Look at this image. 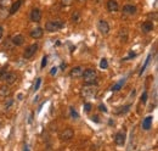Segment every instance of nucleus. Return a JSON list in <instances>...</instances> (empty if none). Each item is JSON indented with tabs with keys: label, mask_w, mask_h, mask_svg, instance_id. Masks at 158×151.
I'll return each instance as SVG.
<instances>
[{
	"label": "nucleus",
	"mask_w": 158,
	"mask_h": 151,
	"mask_svg": "<svg viewBox=\"0 0 158 151\" xmlns=\"http://www.w3.org/2000/svg\"><path fill=\"white\" fill-rule=\"evenodd\" d=\"M11 94V88L9 86V84H3L0 86V96L1 97H9Z\"/></svg>",
	"instance_id": "obj_18"
},
{
	"label": "nucleus",
	"mask_w": 158,
	"mask_h": 151,
	"mask_svg": "<svg viewBox=\"0 0 158 151\" xmlns=\"http://www.w3.org/2000/svg\"><path fill=\"white\" fill-rule=\"evenodd\" d=\"M153 28H154V26H153V23L151 21H146V22H143L141 24V29H142L143 33H150V32L153 31Z\"/></svg>",
	"instance_id": "obj_19"
},
{
	"label": "nucleus",
	"mask_w": 158,
	"mask_h": 151,
	"mask_svg": "<svg viewBox=\"0 0 158 151\" xmlns=\"http://www.w3.org/2000/svg\"><path fill=\"white\" fill-rule=\"evenodd\" d=\"M97 85L96 84H85L83 88H82V96L85 97V99H94L96 97L97 95Z\"/></svg>",
	"instance_id": "obj_1"
},
{
	"label": "nucleus",
	"mask_w": 158,
	"mask_h": 151,
	"mask_svg": "<svg viewBox=\"0 0 158 151\" xmlns=\"http://www.w3.org/2000/svg\"><path fill=\"white\" fill-rule=\"evenodd\" d=\"M97 29L100 31L101 34L106 35V34L110 33V29L111 28H110V24H108V22L106 20H100L99 23H97Z\"/></svg>",
	"instance_id": "obj_7"
},
{
	"label": "nucleus",
	"mask_w": 158,
	"mask_h": 151,
	"mask_svg": "<svg viewBox=\"0 0 158 151\" xmlns=\"http://www.w3.org/2000/svg\"><path fill=\"white\" fill-rule=\"evenodd\" d=\"M118 39L121 43H127L129 39V34H128V29L127 28H121L119 33H118Z\"/></svg>",
	"instance_id": "obj_16"
},
{
	"label": "nucleus",
	"mask_w": 158,
	"mask_h": 151,
	"mask_svg": "<svg viewBox=\"0 0 158 151\" xmlns=\"http://www.w3.org/2000/svg\"><path fill=\"white\" fill-rule=\"evenodd\" d=\"M99 110L102 111V112H107V107L105 106L103 104H100V105H99Z\"/></svg>",
	"instance_id": "obj_34"
},
{
	"label": "nucleus",
	"mask_w": 158,
	"mask_h": 151,
	"mask_svg": "<svg viewBox=\"0 0 158 151\" xmlns=\"http://www.w3.org/2000/svg\"><path fill=\"white\" fill-rule=\"evenodd\" d=\"M123 14L127 15V16H133L138 12V7L135 5H131V4H128V5H124L123 6Z\"/></svg>",
	"instance_id": "obj_10"
},
{
	"label": "nucleus",
	"mask_w": 158,
	"mask_h": 151,
	"mask_svg": "<svg viewBox=\"0 0 158 151\" xmlns=\"http://www.w3.org/2000/svg\"><path fill=\"white\" fill-rule=\"evenodd\" d=\"M146 101H147V92H143L142 95H141V103L146 104Z\"/></svg>",
	"instance_id": "obj_27"
},
{
	"label": "nucleus",
	"mask_w": 158,
	"mask_h": 151,
	"mask_svg": "<svg viewBox=\"0 0 158 151\" xmlns=\"http://www.w3.org/2000/svg\"><path fill=\"white\" fill-rule=\"evenodd\" d=\"M125 140H127V134L124 130H121V132H118L114 136V143L116 145L118 146H123L125 144Z\"/></svg>",
	"instance_id": "obj_8"
},
{
	"label": "nucleus",
	"mask_w": 158,
	"mask_h": 151,
	"mask_svg": "<svg viewBox=\"0 0 158 151\" xmlns=\"http://www.w3.org/2000/svg\"><path fill=\"white\" fill-rule=\"evenodd\" d=\"M10 40H11V43H12L14 46H21L24 43V37L22 34H16L14 37H11Z\"/></svg>",
	"instance_id": "obj_12"
},
{
	"label": "nucleus",
	"mask_w": 158,
	"mask_h": 151,
	"mask_svg": "<svg viewBox=\"0 0 158 151\" xmlns=\"http://www.w3.org/2000/svg\"><path fill=\"white\" fill-rule=\"evenodd\" d=\"M152 121H153V117H152V116L145 117V118L142 119V123H141L142 129H145V130L151 129V127H152Z\"/></svg>",
	"instance_id": "obj_15"
},
{
	"label": "nucleus",
	"mask_w": 158,
	"mask_h": 151,
	"mask_svg": "<svg viewBox=\"0 0 158 151\" xmlns=\"http://www.w3.org/2000/svg\"><path fill=\"white\" fill-rule=\"evenodd\" d=\"M73 1H74V0H61V4L63 6H71L73 4Z\"/></svg>",
	"instance_id": "obj_26"
},
{
	"label": "nucleus",
	"mask_w": 158,
	"mask_h": 151,
	"mask_svg": "<svg viewBox=\"0 0 158 151\" xmlns=\"http://www.w3.org/2000/svg\"><path fill=\"white\" fill-rule=\"evenodd\" d=\"M23 151H29V147L27 146V145H24V150Z\"/></svg>",
	"instance_id": "obj_38"
},
{
	"label": "nucleus",
	"mask_w": 158,
	"mask_h": 151,
	"mask_svg": "<svg viewBox=\"0 0 158 151\" xmlns=\"http://www.w3.org/2000/svg\"><path fill=\"white\" fill-rule=\"evenodd\" d=\"M82 77L85 84H96L97 83V72L93 68H88L83 72Z\"/></svg>",
	"instance_id": "obj_2"
},
{
	"label": "nucleus",
	"mask_w": 158,
	"mask_h": 151,
	"mask_svg": "<svg viewBox=\"0 0 158 151\" xmlns=\"http://www.w3.org/2000/svg\"><path fill=\"white\" fill-rule=\"evenodd\" d=\"M71 20H72L73 23H79V22H80V20H82L80 12H79V11H74L73 14H72V16H71Z\"/></svg>",
	"instance_id": "obj_20"
},
{
	"label": "nucleus",
	"mask_w": 158,
	"mask_h": 151,
	"mask_svg": "<svg viewBox=\"0 0 158 151\" xmlns=\"http://www.w3.org/2000/svg\"><path fill=\"white\" fill-rule=\"evenodd\" d=\"M44 34V29L40 28V27H37V28H33L29 33L31 38H33V39H39V38H42Z\"/></svg>",
	"instance_id": "obj_13"
},
{
	"label": "nucleus",
	"mask_w": 158,
	"mask_h": 151,
	"mask_svg": "<svg viewBox=\"0 0 158 151\" xmlns=\"http://www.w3.org/2000/svg\"><path fill=\"white\" fill-rule=\"evenodd\" d=\"M40 83H42V78H38V79H37V83H35V85H34V88H33L34 92H37V90L39 89V86H40Z\"/></svg>",
	"instance_id": "obj_29"
},
{
	"label": "nucleus",
	"mask_w": 158,
	"mask_h": 151,
	"mask_svg": "<svg viewBox=\"0 0 158 151\" xmlns=\"http://www.w3.org/2000/svg\"><path fill=\"white\" fill-rule=\"evenodd\" d=\"M91 119H93L94 122H96V123H100V118H99V116H97V115L91 116Z\"/></svg>",
	"instance_id": "obj_36"
},
{
	"label": "nucleus",
	"mask_w": 158,
	"mask_h": 151,
	"mask_svg": "<svg viewBox=\"0 0 158 151\" xmlns=\"http://www.w3.org/2000/svg\"><path fill=\"white\" fill-rule=\"evenodd\" d=\"M124 82H125V79H122V81L118 82L117 84H114V85L112 86V92H118V90H121L122 86H123V84H124Z\"/></svg>",
	"instance_id": "obj_21"
},
{
	"label": "nucleus",
	"mask_w": 158,
	"mask_h": 151,
	"mask_svg": "<svg viewBox=\"0 0 158 151\" xmlns=\"http://www.w3.org/2000/svg\"><path fill=\"white\" fill-rule=\"evenodd\" d=\"M60 139L62 141H69L73 139V136H74V130L71 129V128H64L61 133H60Z\"/></svg>",
	"instance_id": "obj_5"
},
{
	"label": "nucleus",
	"mask_w": 158,
	"mask_h": 151,
	"mask_svg": "<svg viewBox=\"0 0 158 151\" xmlns=\"http://www.w3.org/2000/svg\"><path fill=\"white\" fill-rule=\"evenodd\" d=\"M57 71H59V67H52L50 71V76H55L57 73Z\"/></svg>",
	"instance_id": "obj_32"
},
{
	"label": "nucleus",
	"mask_w": 158,
	"mask_h": 151,
	"mask_svg": "<svg viewBox=\"0 0 158 151\" xmlns=\"http://www.w3.org/2000/svg\"><path fill=\"white\" fill-rule=\"evenodd\" d=\"M108 67V62H107V59H102L101 62H100V68L102 70H106Z\"/></svg>",
	"instance_id": "obj_23"
},
{
	"label": "nucleus",
	"mask_w": 158,
	"mask_h": 151,
	"mask_svg": "<svg viewBox=\"0 0 158 151\" xmlns=\"http://www.w3.org/2000/svg\"><path fill=\"white\" fill-rule=\"evenodd\" d=\"M38 49H39V45L35 43V44H32V45H29L27 49L24 50V53H23V57L24 59H32L34 55H35V53L38 51Z\"/></svg>",
	"instance_id": "obj_6"
},
{
	"label": "nucleus",
	"mask_w": 158,
	"mask_h": 151,
	"mask_svg": "<svg viewBox=\"0 0 158 151\" xmlns=\"http://www.w3.org/2000/svg\"><path fill=\"white\" fill-rule=\"evenodd\" d=\"M150 59H151V55H148V57L146 59V62H145V64H143V66H142V68L140 70V73H139L140 76L143 73V71H145V70H146V67H147V65H148V62H150Z\"/></svg>",
	"instance_id": "obj_25"
},
{
	"label": "nucleus",
	"mask_w": 158,
	"mask_h": 151,
	"mask_svg": "<svg viewBox=\"0 0 158 151\" xmlns=\"http://www.w3.org/2000/svg\"><path fill=\"white\" fill-rule=\"evenodd\" d=\"M48 65V56H43V60H42V68H45V66Z\"/></svg>",
	"instance_id": "obj_30"
},
{
	"label": "nucleus",
	"mask_w": 158,
	"mask_h": 151,
	"mask_svg": "<svg viewBox=\"0 0 158 151\" xmlns=\"http://www.w3.org/2000/svg\"><path fill=\"white\" fill-rule=\"evenodd\" d=\"M78 1H85V0H78Z\"/></svg>",
	"instance_id": "obj_40"
},
{
	"label": "nucleus",
	"mask_w": 158,
	"mask_h": 151,
	"mask_svg": "<svg viewBox=\"0 0 158 151\" xmlns=\"http://www.w3.org/2000/svg\"><path fill=\"white\" fill-rule=\"evenodd\" d=\"M106 6H107V10L110 12H117L119 10V4H118L117 0H108Z\"/></svg>",
	"instance_id": "obj_14"
},
{
	"label": "nucleus",
	"mask_w": 158,
	"mask_h": 151,
	"mask_svg": "<svg viewBox=\"0 0 158 151\" xmlns=\"http://www.w3.org/2000/svg\"><path fill=\"white\" fill-rule=\"evenodd\" d=\"M90 110H91V104L90 103H85L84 104V111L85 112H89Z\"/></svg>",
	"instance_id": "obj_31"
},
{
	"label": "nucleus",
	"mask_w": 158,
	"mask_h": 151,
	"mask_svg": "<svg viewBox=\"0 0 158 151\" xmlns=\"http://www.w3.org/2000/svg\"><path fill=\"white\" fill-rule=\"evenodd\" d=\"M3 35H4V29H3V27L0 26V39L3 38Z\"/></svg>",
	"instance_id": "obj_37"
},
{
	"label": "nucleus",
	"mask_w": 158,
	"mask_h": 151,
	"mask_svg": "<svg viewBox=\"0 0 158 151\" xmlns=\"http://www.w3.org/2000/svg\"><path fill=\"white\" fill-rule=\"evenodd\" d=\"M0 81L5 82L6 84H14L16 81H17V74L15 72H9L7 70L1 74V77H0Z\"/></svg>",
	"instance_id": "obj_4"
},
{
	"label": "nucleus",
	"mask_w": 158,
	"mask_h": 151,
	"mask_svg": "<svg viewBox=\"0 0 158 151\" xmlns=\"http://www.w3.org/2000/svg\"><path fill=\"white\" fill-rule=\"evenodd\" d=\"M130 110V105H127L124 107H122L119 111H116V115H123V113H127Z\"/></svg>",
	"instance_id": "obj_22"
},
{
	"label": "nucleus",
	"mask_w": 158,
	"mask_h": 151,
	"mask_svg": "<svg viewBox=\"0 0 158 151\" xmlns=\"http://www.w3.org/2000/svg\"><path fill=\"white\" fill-rule=\"evenodd\" d=\"M83 72H84V70H83L82 66H75V67H73V68L71 70V72H69V77H71V78H74V79L80 78V77H82V74H83Z\"/></svg>",
	"instance_id": "obj_11"
},
{
	"label": "nucleus",
	"mask_w": 158,
	"mask_h": 151,
	"mask_svg": "<svg viewBox=\"0 0 158 151\" xmlns=\"http://www.w3.org/2000/svg\"><path fill=\"white\" fill-rule=\"evenodd\" d=\"M64 27V22L61 21V20H51V21H48L46 24H45V29L48 32H57L60 29H62Z\"/></svg>",
	"instance_id": "obj_3"
},
{
	"label": "nucleus",
	"mask_w": 158,
	"mask_h": 151,
	"mask_svg": "<svg viewBox=\"0 0 158 151\" xmlns=\"http://www.w3.org/2000/svg\"><path fill=\"white\" fill-rule=\"evenodd\" d=\"M22 4H23V0H16V1L11 5V7H10V11H9V14H10V15H14V14H16V12L20 10V7L22 6Z\"/></svg>",
	"instance_id": "obj_17"
},
{
	"label": "nucleus",
	"mask_w": 158,
	"mask_h": 151,
	"mask_svg": "<svg viewBox=\"0 0 158 151\" xmlns=\"http://www.w3.org/2000/svg\"><path fill=\"white\" fill-rule=\"evenodd\" d=\"M12 103H14V101H12V100H11V99H9V100H7V101L5 103V108H10V106L12 105Z\"/></svg>",
	"instance_id": "obj_35"
},
{
	"label": "nucleus",
	"mask_w": 158,
	"mask_h": 151,
	"mask_svg": "<svg viewBox=\"0 0 158 151\" xmlns=\"http://www.w3.org/2000/svg\"><path fill=\"white\" fill-rule=\"evenodd\" d=\"M29 18H31L32 22H40V20H42V11H40V9H38V7L32 9Z\"/></svg>",
	"instance_id": "obj_9"
},
{
	"label": "nucleus",
	"mask_w": 158,
	"mask_h": 151,
	"mask_svg": "<svg viewBox=\"0 0 158 151\" xmlns=\"http://www.w3.org/2000/svg\"><path fill=\"white\" fill-rule=\"evenodd\" d=\"M134 57H136V54H135V53H130V54H129V56L124 57L123 60H130V59H134Z\"/></svg>",
	"instance_id": "obj_33"
},
{
	"label": "nucleus",
	"mask_w": 158,
	"mask_h": 151,
	"mask_svg": "<svg viewBox=\"0 0 158 151\" xmlns=\"http://www.w3.org/2000/svg\"><path fill=\"white\" fill-rule=\"evenodd\" d=\"M7 5H9V0H0V7L1 9H6Z\"/></svg>",
	"instance_id": "obj_28"
},
{
	"label": "nucleus",
	"mask_w": 158,
	"mask_h": 151,
	"mask_svg": "<svg viewBox=\"0 0 158 151\" xmlns=\"http://www.w3.org/2000/svg\"><path fill=\"white\" fill-rule=\"evenodd\" d=\"M69 112H71V117H72V118L77 119V118L79 117V115H78V112H77V111H75V110H74V108H73L72 106L69 107Z\"/></svg>",
	"instance_id": "obj_24"
},
{
	"label": "nucleus",
	"mask_w": 158,
	"mask_h": 151,
	"mask_svg": "<svg viewBox=\"0 0 158 151\" xmlns=\"http://www.w3.org/2000/svg\"><path fill=\"white\" fill-rule=\"evenodd\" d=\"M64 68H66V64H62L61 65V70H64Z\"/></svg>",
	"instance_id": "obj_39"
}]
</instances>
